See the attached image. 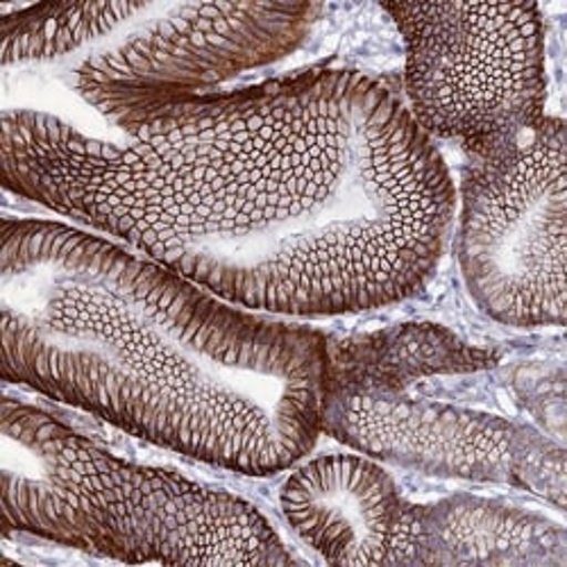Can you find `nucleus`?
Wrapping results in <instances>:
<instances>
[{
	"label": "nucleus",
	"mask_w": 567,
	"mask_h": 567,
	"mask_svg": "<svg viewBox=\"0 0 567 567\" xmlns=\"http://www.w3.org/2000/svg\"><path fill=\"white\" fill-rule=\"evenodd\" d=\"M293 534L332 565L420 563L422 506L368 454L302 458L279 488Z\"/></svg>",
	"instance_id": "6e6552de"
},
{
	"label": "nucleus",
	"mask_w": 567,
	"mask_h": 567,
	"mask_svg": "<svg viewBox=\"0 0 567 567\" xmlns=\"http://www.w3.org/2000/svg\"><path fill=\"white\" fill-rule=\"evenodd\" d=\"M0 370L8 384L248 477L302 461L332 400L316 329L49 218L0 225Z\"/></svg>",
	"instance_id": "f03ea898"
},
{
	"label": "nucleus",
	"mask_w": 567,
	"mask_h": 567,
	"mask_svg": "<svg viewBox=\"0 0 567 567\" xmlns=\"http://www.w3.org/2000/svg\"><path fill=\"white\" fill-rule=\"evenodd\" d=\"M372 458L441 477L504 482L565 506V452L480 411L370 395L332 398L324 430Z\"/></svg>",
	"instance_id": "0eeeda50"
},
{
	"label": "nucleus",
	"mask_w": 567,
	"mask_h": 567,
	"mask_svg": "<svg viewBox=\"0 0 567 567\" xmlns=\"http://www.w3.org/2000/svg\"><path fill=\"white\" fill-rule=\"evenodd\" d=\"M404 41V93L432 138L488 157L545 118V23L534 3H386Z\"/></svg>",
	"instance_id": "39448f33"
},
{
	"label": "nucleus",
	"mask_w": 567,
	"mask_h": 567,
	"mask_svg": "<svg viewBox=\"0 0 567 567\" xmlns=\"http://www.w3.org/2000/svg\"><path fill=\"white\" fill-rule=\"evenodd\" d=\"M3 529L121 563L289 565L291 551L248 499L136 463L55 413L3 402Z\"/></svg>",
	"instance_id": "7ed1b4c3"
},
{
	"label": "nucleus",
	"mask_w": 567,
	"mask_h": 567,
	"mask_svg": "<svg viewBox=\"0 0 567 567\" xmlns=\"http://www.w3.org/2000/svg\"><path fill=\"white\" fill-rule=\"evenodd\" d=\"M456 261L482 313L515 329L565 324V123L545 116L475 159L456 196Z\"/></svg>",
	"instance_id": "423d86ee"
},
{
	"label": "nucleus",
	"mask_w": 567,
	"mask_h": 567,
	"mask_svg": "<svg viewBox=\"0 0 567 567\" xmlns=\"http://www.w3.org/2000/svg\"><path fill=\"white\" fill-rule=\"evenodd\" d=\"M420 563L565 565L567 538L560 525L540 513L454 495L422 506Z\"/></svg>",
	"instance_id": "1a4fd4ad"
},
{
	"label": "nucleus",
	"mask_w": 567,
	"mask_h": 567,
	"mask_svg": "<svg viewBox=\"0 0 567 567\" xmlns=\"http://www.w3.org/2000/svg\"><path fill=\"white\" fill-rule=\"evenodd\" d=\"M320 6L309 3H41L19 49L55 66L105 118L200 96L296 53Z\"/></svg>",
	"instance_id": "20e7f679"
},
{
	"label": "nucleus",
	"mask_w": 567,
	"mask_h": 567,
	"mask_svg": "<svg viewBox=\"0 0 567 567\" xmlns=\"http://www.w3.org/2000/svg\"><path fill=\"white\" fill-rule=\"evenodd\" d=\"M32 110L0 132L6 192L277 318L384 309L434 277L456 216L436 141L377 78L318 66L112 118Z\"/></svg>",
	"instance_id": "f257e3e1"
}]
</instances>
